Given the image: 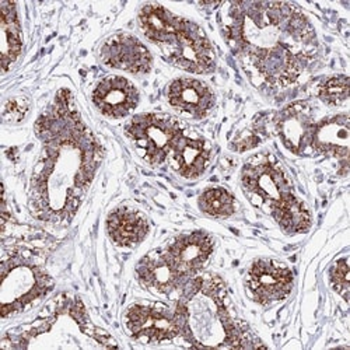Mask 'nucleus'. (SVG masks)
I'll return each mask as SVG.
<instances>
[{
    "label": "nucleus",
    "mask_w": 350,
    "mask_h": 350,
    "mask_svg": "<svg viewBox=\"0 0 350 350\" xmlns=\"http://www.w3.org/2000/svg\"><path fill=\"white\" fill-rule=\"evenodd\" d=\"M40 154L28 185V211L64 228L76 217L104 161L105 150L68 87L57 90L34 124Z\"/></svg>",
    "instance_id": "nucleus-1"
},
{
    "label": "nucleus",
    "mask_w": 350,
    "mask_h": 350,
    "mask_svg": "<svg viewBox=\"0 0 350 350\" xmlns=\"http://www.w3.org/2000/svg\"><path fill=\"white\" fill-rule=\"evenodd\" d=\"M219 24L231 53L260 90L296 84L319 56L315 28L295 3L226 2Z\"/></svg>",
    "instance_id": "nucleus-2"
},
{
    "label": "nucleus",
    "mask_w": 350,
    "mask_h": 350,
    "mask_svg": "<svg viewBox=\"0 0 350 350\" xmlns=\"http://www.w3.org/2000/svg\"><path fill=\"white\" fill-rule=\"evenodd\" d=\"M174 311L180 338L193 347H265L250 325L232 314L227 284L216 273L192 278L180 291Z\"/></svg>",
    "instance_id": "nucleus-3"
},
{
    "label": "nucleus",
    "mask_w": 350,
    "mask_h": 350,
    "mask_svg": "<svg viewBox=\"0 0 350 350\" xmlns=\"http://www.w3.org/2000/svg\"><path fill=\"white\" fill-rule=\"evenodd\" d=\"M240 183L252 205L269 216L286 234H306L311 230L312 216L308 206L272 153L250 157L241 167Z\"/></svg>",
    "instance_id": "nucleus-4"
},
{
    "label": "nucleus",
    "mask_w": 350,
    "mask_h": 350,
    "mask_svg": "<svg viewBox=\"0 0 350 350\" xmlns=\"http://www.w3.org/2000/svg\"><path fill=\"white\" fill-rule=\"evenodd\" d=\"M142 34L157 46L164 61L192 75L216 70V51L203 28L160 3H146L137 12Z\"/></svg>",
    "instance_id": "nucleus-5"
},
{
    "label": "nucleus",
    "mask_w": 350,
    "mask_h": 350,
    "mask_svg": "<svg viewBox=\"0 0 350 350\" xmlns=\"http://www.w3.org/2000/svg\"><path fill=\"white\" fill-rule=\"evenodd\" d=\"M53 287V278L30 252L20 248L3 251L0 284L3 319L31 310L51 293Z\"/></svg>",
    "instance_id": "nucleus-6"
},
{
    "label": "nucleus",
    "mask_w": 350,
    "mask_h": 350,
    "mask_svg": "<svg viewBox=\"0 0 350 350\" xmlns=\"http://www.w3.org/2000/svg\"><path fill=\"white\" fill-rule=\"evenodd\" d=\"M137 154L152 167L168 160L174 144L185 132L181 122L168 113H137L124 128Z\"/></svg>",
    "instance_id": "nucleus-7"
},
{
    "label": "nucleus",
    "mask_w": 350,
    "mask_h": 350,
    "mask_svg": "<svg viewBox=\"0 0 350 350\" xmlns=\"http://www.w3.org/2000/svg\"><path fill=\"white\" fill-rule=\"evenodd\" d=\"M295 273L284 262L273 258H258L251 262L245 275V288L250 299L269 307L284 301L293 291Z\"/></svg>",
    "instance_id": "nucleus-8"
},
{
    "label": "nucleus",
    "mask_w": 350,
    "mask_h": 350,
    "mask_svg": "<svg viewBox=\"0 0 350 350\" xmlns=\"http://www.w3.org/2000/svg\"><path fill=\"white\" fill-rule=\"evenodd\" d=\"M128 335L143 343H163L180 338V325L174 308L157 303H135L124 314Z\"/></svg>",
    "instance_id": "nucleus-9"
},
{
    "label": "nucleus",
    "mask_w": 350,
    "mask_h": 350,
    "mask_svg": "<svg viewBox=\"0 0 350 350\" xmlns=\"http://www.w3.org/2000/svg\"><path fill=\"white\" fill-rule=\"evenodd\" d=\"M215 247V240L208 231L193 230L174 237L161 250L172 267L185 279L191 280L205 269Z\"/></svg>",
    "instance_id": "nucleus-10"
},
{
    "label": "nucleus",
    "mask_w": 350,
    "mask_h": 350,
    "mask_svg": "<svg viewBox=\"0 0 350 350\" xmlns=\"http://www.w3.org/2000/svg\"><path fill=\"white\" fill-rule=\"evenodd\" d=\"M100 61L111 69L133 76L149 75L153 69V55L136 36L116 33L100 46Z\"/></svg>",
    "instance_id": "nucleus-11"
},
{
    "label": "nucleus",
    "mask_w": 350,
    "mask_h": 350,
    "mask_svg": "<svg viewBox=\"0 0 350 350\" xmlns=\"http://www.w3.org/2000/svg\"><path fill=\"white\" fill-rule=\"evenodd\" d=\"M314 107L308 101H295L275 116V131L284 148L296 156H308L315 126Z\"/></svg>",
    "instance_id": "nucleus-12"
},
{
    "label": "nucleus",
    "mask_w": 350,
    "mask_h": 350,
    "mask_svg": "<svg viewBox=\"0 0 350 350\" xmlns=\"http://www.w3.org/2000/svg\"><path fill=\"white\" fill-rule=\"evenodd\" d=\"M92 100L101 115L109 120H122L140 103L137 87L124 76H107L94 87Z\"/></svg>",
    "instance_id": "nucleus-13"
},
{
    "label": "nucleus",
    "mask_w": 350,
    "mask_h": 350,
    "mask_svg": "<svg viewBox=\"0 0 350 350\" xmlns=\"http://www.w3.org/2000/svg\"><path fill=\"white\" fill-rule=\"evenodd\" d=\"M165 96L171 108L192 120L206 118L216 105V94L212 87L193 77L172 80Z\"/></svg>",
    "instance_id": "nucleus-14"
},
{
    "label": "nucleus",
    "mask_w": 350,
    "mask_h": 350,
    "mask_svg": "<svg viewBox=\"0 0 350 350\" xmlns=\"http://www.w3.org/2000/svg\"><path fill=\"white\" fill-rule=\"evenodd\" d=\"M135 276L142 287L159 296L180 293L189 282L172 267L163 250L146 254L136 264Z\"/></svg>",
    "instance_id": "nucleus-15"
},
{
    "label": "nucleus",
    "mask_w": 350,
    "mask_h": 350,
    "mask_svg": "<svg viewBox=\"0 0 350 350\" xmlns=\"http://www.w3.org/2000/svg\"><path fill=\"white\" fill-rule=\"evenodd\" d=\"M349 113H334L315 122L310 154L335 159H347L349 154Z\"/></svg>",
    "instance_id": "nucleus-16"
},
{
    "label": "nucleus",
    "mask_w": 350,
    "mask_h": 350,
    "mask_svg": "<svg viewBox=\"0 0 350 350\" xmlns=\"http://www.w3.org/2000/svg\"><path fill=\"white\" fill-rule=\"evenodd\" d=\"M171 168L187 180H198L206 172L212 161V146L200 136H188L185 132L174 144L170 153Z\"/></svg>",
    "instance_id": "nucleus-17"
},
{
    "label": "nucleus",
    "mask_w": 350,
    "mask_h": 350,
    "mask_svg": "<svg viewBox=\"0 0 350 350\" xmlns=\"http://www.w3.org/2000/svg\"><path fill=\"white\" fill-rule=\"evenodd\" d=\"M107 236L120 248L140 245L150 232V221L140 211L121 205L112 209L105 220Z\"/></svg>",
    "instance_id": "nucleus-18"
},
{
    "label": "nucleus",
    "mask_w": 350,
    "mask_h": 350,
    "mask_svg": "<svg viewBox=\"0 0 350 350\" xmlns=\"http://www.w3.org/2000/svg\"><path fill=\"white\" fill-rule=\"evenodd\" d=\"M0 31H2L3 75L18 61L23 52V27L14 2H0Z\"/></svg>",
    "instance_id": "nucleus-19"
},
{
    "label": "nucleus",
    "mask_w": 350,
    "mask_h": 350,
    "mask_svg": "<svg viewBox=\"0 0 350 350\" xmlns=\"http://www.w3.org/2000/svg\"><path fill=\"white\" fill-rule=\"evenodd\" d=\"M199 211L212 219H228L237 212V199L223 187H209L198 198Z\"/></svg>",
    "instance_id": "nucleus-20"
},
{
    "label": "nucleus",
    "mask_w": 350,
    "mask_h": 350,
    "mask_svg": "<svg viewBox=\"0 0 350 350\" xmlns=\"http://www.w3.org/2000/svg\"><path fill=\"white\" fill-rule=\"evenodd\" d=\"M317 98L332 108L343 107L349 101V77L346 75H335L319 81L315 89Z\"/></svg>",
    "instance_id": "nucleus-21"
},
{
    "label": "nucleus",
    "mask_w": 350,
    "mask_h": 350,
    "mask_svg": "<svg viewBox=\"0 0 350 350\" xmlns=\"http://www.w3.org/2000/svg\"><path fill=\"white\" fill-rule=\"evenodd\" d=\"M329 283L336 293L347 303L349 301V264H347V256L339 258L335 264L329 269Z\"/></svg>",
    "instance_id": "nucleus-22"
}]
</instances>
